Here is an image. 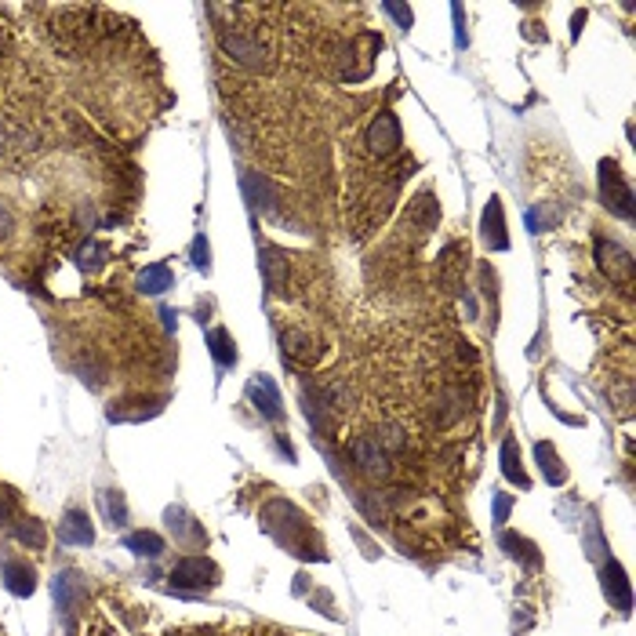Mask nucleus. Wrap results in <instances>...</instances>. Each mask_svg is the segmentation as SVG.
<instances>
[{"label": "nucleus", "mask_w": 636, "mask_h": 636, "mask_svg": "<svg viewBox=\"0 0 636 636\" xmlns=\"http://www.w3.org/2000/svg\"><path fill=\"white\" fill-rule=\"evenodd\" d=\"M244 189H248V196H251V204H255V208H273V186H269L258 171L244 175Z\"/></svg>", "instance_id": "obj_28"}, {"label": "nucleus", "mask_w": 636, "mask_h": 636, "mask_svg": "<svg viewBox=\"0 0 636 636\" xmlns=\"http://www.w3.org/2000/svg\"><path fill=\"white\" fill-rule=\"evenodd\" d=\"M349 455H353V465L361 469L368 481H386V476L393 473V465H389V455L386 451H378L371 441H364V436H356V441L349 444Z\"/></svg>", "instance_id": "obj_9"}, {"label": "nucleus", "mask_w": 636, "mask_h": 636, "mask_svg": "<svg viewBox=\"0 0 636 636\" xmlns=\"http://www.w3.org/2000/svg\"><path fill=\"white\" fill-rule=\"evenodd\" d=\"M284 356L291 364H302V368H316L321 364V356H324V338H316V335H309V331H302V328H295V331H284Z\"/></svg>", "instance_id": "obj_8"}, {"label": "nucleus", "mask_w": 636, "mask_h": 636, "mask_svg": "<svg viewBox=\"0 0 636 636\" xmlns=\"http://www.w3.org/2000/svg\"><path fill=\"white\" fill-rule=\"evenodd\" d=\"M164 516H168V528H171V535H175L179 542H186V545H201V542H208L204 528L196 524L186 509H168Z\"/></svg>", "instance_id": "obj_16"}, {"label": "nucleus", "mask_w": 636, "mask_h": 636, "mask_svg": "<svg viewBox=\"0 0 636 636\" xmlns=\"http://www.w3.org/2000/svg\"><path fill=\"white\" fill-rule=\"evenodd\" d=\"M219 44H222L226 59H233L236 66H244V69H269V62H273L266 41H258L251 29H222Z\"/></svg>", "instance_id": "obj_1"}, {"label": "nucleus", "mask_w": 636, "mask_h": 636, "mask_svg": "<svg viewBox=\"0 0 636 636\" xmlns=\"http://www.w3.org/2000/svg\"><path fill=\"white\" fill-rule=\"evenodd\" d=\"M219 585V568L208 560V556H182V560L171 568V589L182 592H201Z\"/></svg>", "instance_id": "obj_3"}, {"label": "nucleus", "mask_w": 636, "mask_h": 636, "mask_svg": "<svg viewBox=\"0 0 636 636\" xmlns=\"http://www.w3.org/2000/svg\"><path fill=\"white\" fill-rule=\"evenodd\" d=\"M553 222H556L553 204H535V208L528 211V229H531V233H545V229H553Z\"/></svg>", "instance_id": "obj_30"}, {"label": "nucleus", "mask_w": 636, "mask_h": 636, "mask_svg": "<svg viewBox=\"0 0 636 636\" xmlns=\"http://www.w3.org/2000/svg\"><path fill=\"white\" fill-rule=\"evenodd\" d=\"M12 233H15V211L8 201H0V241H8Z\"/></svg>", "instance_id": "obj_31"}, {"label": "nucleus", "mask_w": 636, "mask_h": 636, "mask_svg": "<svg viewBox=\"0 0 636 636\" xmlns=\"http://www.w3.org/2000/svg\"><path fill=\"white\" fill-rule=\"evenodd\" d=\"M378 451H386V455H393V451H404L408 448V433L401 429V425H378L375 429V441H371Z\"/></svg>", "instance_id": "obj_25"}, {"label": "nucleus", "mask_w": 636, "mask_h": 636, "mask_svg": "<svg viewBox=\"0 0 636 636\" xmlns=\"http://www.w3.org/2000/svg\"><path fill=\"white\" fill-rule=\"evenodd\" d=\"M0 48H4V36H0Z\"/></svg>", "instance_id": "obj_36"}, {"label": "nucleus", "mask_w": 636, "mask_h": 636, "mask_svg": "<svg viewBox=\"0 0 636 636\" xmlns=\"http://www.w3.org/2000/svg\"><path fill=\"white\" fill-rule=\"evenodd\" d=\"M604 592L618 611H629V582H625V571L618 568V560L604 564Z\"/></svg>", "instance_id": "obj_18"}, {"label": "nucleus", "mask_w": 636, "mask_h": 636, "mask_svg": "<svg viewBox=\"0 0 636 636\" xmlns=\"http://www.w3.org/2000/svg\"><path fill=\"white\" fill-rule=\"evenodd\" d=\"M15 538L29 549H44V524L36 521V516H22V521H15Z\"/></svg>", "instance_id": "obj_26"}, {"label": "nucleus", "mask_w": 636, "mask_h": 636, "mask_svg": "<svg viewBox=\"0 0 636 636\" xmlns=\"http://www.w3.org/2000/svg\"><path fill=\"white\" fill-rule=\"evenodd\" d=\"M124 549H131L135 556H149V560H153V556H161V553L168 549V542L156 535V531H131V535L124 538Z\"/></svg>", "instance_id": "obj_24"}, {"label": "nucleus", "mask_w": 636, "mask_h": 636, "mask_svg": "<svg viewBox=\"0 0 636 636\" xmlns=\"http://www.w3.org/2000/svg\"><path fill=\"white\" fill-rule=\"evenodd\" d=\"M262 273L273 295H281L288 288V255L281 248H262Z\"/></svg>", "instance_id": "obj_15"}, {"label": "nucleus", "mask_w": 636, "mask_h": 636, "mask_svg": "<svg viewBox=\"0 0 636 636\" xmlns=\"http://www.w3.org/2000/svg\"><path fill=\"white\" fill-rule=\"evenodd\" d=\"M600 193H604V204L618 215V219H632V193L618 171L615 161H604L600 164Z\"/></svg>", "instance_id": "obj_5"}, {"label": "nucleus", "mask_w": 636, "mask_h": 636, "mask_svg": "<svg viewBox=\"0 0 636 636\" xmlns=\"http://www.w3.org/2000/svg\"><path fill=\"white\" fill-rule=\"evenodd\" d=\"M52 592H55V604H59V611L66 615V629L73 632L76 629V615L84 611V604H88V578L81 575V571H73V568H66V571H59L55 578H52Z\"/></svg>", "instance_id": "obj_2"}, {"label": "nucleus", "mask_w": 636, "mask_h": 636, "mask_svg": "<svg viewBox=\"0 0 636 636\" xmlns=\"http://www.w3.org/2000/svg\"><path fill=\"white\" fill-rule=\"evenodd\" d=\"M364 142H368V149L375 156H393L396 149H401V121H396L393 109H378L375 113V121L368 124Z\"/></svg>", "instance_id": "obj_4"}, {"label": "nucleus", "mask_w": 636, "mask_h": 636, "mask_svg": "<svg viewBox=\"0 0 636 636\" xmlns=\"http://www.w3.org/2000/svg\"><path fill=\"white\" fill-rule=\"evenodd\" d=\"M502 476L513 484V488H531V476L524 473V465H521V451H516V441L513 436H505V444H502Z\"/></svg>", "instance_id": "obj_20"}, {"label": "nucleus", "mask_w": 636, "mask_h": 636, "mask_svg": "<svg viewBox=\"0 0 636 636\" xmlns=\"http://www.w3.org/2000/svg\"><path fill=\"white\" fill-rule=\"evenodd\" d=\"M596 266L604 269V276L611 284H629L632 281V255L615 241H596Z\"/></svg>", "instance_id": "obj_7"}, {"label": "nucleus", "mask_w": 636, "mask_h": 636, "mask_svg": "<svg viewBox=\"0 0 636 636\" xmlns=\"http://www.w3.org/2000/svg\"><path fill=\"white\" fill-rule=\"evenodd\" d=\"M382 8H386L396 22H401V29H411V19H415V15H411V8H404V4H382Z\"/></svg>", "instance_id": "obj_34"}, {"label": "nucleus", "mask_w": 636, "mask_h": 636, "mask_svg": "<svg viewBox=\"0 0 636 636\" xmlns=\"http://www.w3.org/2000/svg\"><path fill=\"white\" fill-rule=\"evenodd\" d=\"M465 415V393L462 389H444L441 393V401L433 404V422L436 425H451Z\"/></svg>", "instance_id": "obj_17"}, {"label": "nucleus", "mask_w": 636, "mask_h": 636, "mask_svg": "<svg viewBox=\"0 0 636 636\" xmlns=\"http://www.w3.org/2000/svg\"><path fill=\"white\" fill-rule=\"evenodd\" d=\"M99 509H102L109 528H124L128 524V502H124V495L116 491V488H102L99 491Z\"/></svg>", "instance_id": "obj_21"}, {"label": "nucleus", "mask_w": 636, "mask_h": 636, "mask_svg": "<svg viewBox=\"0 0 636 636\" xmlns=\"http://www.w3.org/2000/svg\"><path fill=\"white\" fill-rule=\"evenodd\" d=\"M248 393H251L255 408L262 411V418H269V422H281V418H284L281 393H276V386H273V378H269V375H258V378H251Z\"/></svg>", "instance_id": "obj_12"}, {"label": "nucleus", "mask_w": 636, "mask_h": 636, "mask_svg": "<svg viewBox=\"0 0 636 636\" xmlns=\"http://www.w3.org/2000/svg\"><path fill=\"white\" fill-rule=\"evenodd\" d=\"M502 549L513 556V560H521V564H528V568H538V564H542V556H538L535 542H531V538H524V535L505 531V535H502Z\"/></svg>", "instance_id": "obj_22"}, {"label": "nucleus", "mask_w": 636, "mask_h": 636, "mask_svg": "<svg viewBox=\"0 0 636 636\" xmlns=\"http://www.w3.org/2000/svg\"><path fill=\"white\" fill-rule=\"evenodd\" d=\"M4 585L12 596H33L36 592V571L29 560H8L4 564Z\"/></svg>", "instance_id": "obj_14"}, {"label": "nucleus", "mask_w": 636, "mask_h": 636, "mask_svg": "<svg viewBox=\"0 0 636 636\" xmlns=\"http://www.w3.org/2000/svg\"><path fill=\"white\" fill-rule=\"evenodd\" d=\"M465 266H469V248L462 241H451L441 258H436V276H441L444 291H462L465 288Z\"/></svg>", "instance_id": "obj_6"}, {"label": "nucleus", "mask_w": 636, "mask_h": 636, "mask_svg": "<svg viewBox=\"0 0 636 636\" xmlns=\"http://www.w3.org/2000/svg\"><path fill=\"white\" fill-rule=\"evenodd\" d=\"M106 258H109V248L99 244V241H88V244H81V251H76V262H81V269H88V273L102 269Z\"/></svg>", "instance_id": "obj_29"}, {"label": "nucleus", "mask_w": 636, "mask_h": 636, "mask_svg": "<svg viewBox=\"0 0 636 636\" xmlns=\"http://www.w3.org/2000/svg\"><path fill=\"white\" fill-rule=\"evenodd\" d=\"M513 513V498L505 491H495V524H505Z\"/></svg>", "instance_id": "obj_33"}, {"label": "nucleus", "mask_w": 636, "mask_h": 636, "mask_svg": "<svg viewBox=\"0 0 636 636\" xmlns=\"http://www.w3.org/2000/svg\"><path fill=\"white\" fill-rule=\"evenodd\" d=\"M481 236L491 251H505L509 248V233H505V208L498 196H491L484 208V222H481Z\"/></svg>", "instance_id": "obj_11"}, {"label": "nucleus", "mask_w": 636, "mask_h": 636, "mask_svg": "<svg viewBox=\"0 0 636 636\" xmlns=\"http://www.w3.org/2000/svg\"><path fill=\"white\" fill-rule=\"evenodd\" d=\"M168 288H175V273L164 262H153L139 273V291L142 295H164Z\"/></svg>", "instance_id": "obj_19"}, {"label": "nucleus", "mask_w": 636, "mask_h": 636, "mask_svg": "<svg viewBox=\"0 0 636 636\" xmlns=\"http://www.w3.org/2000/svg\"><path fill=\"white\" fill-rule=\"evenodd\" d=\"M59 542L62 545H91L95 542V528L88 521V513L81 509H69L62 516V524H59Z\"/></svg>", "instance_id": "obj_13"}, {"label": "nucleus", "mask_w": 636, "mask_h": 636, "mask_svg": "<svg viewBox=\"0 0 636 636\" xmlns=\"http://www.w3.org/2000/svg\"><path fill=\"white\" fill-rule=\"evenodd\" d=\"M208 342H211V356L219 361V368H233L236 364V349H233V338H229L226 328H215L208 335Z\"/></svg>", "instance_id": "obj_27"}, {"label": "nucleus", "mask_w": 636, "mask_h": 636, "mask_svg": "<svg viewBox=\"0 0 636 636\" xmlns=\"http://www.w3.org/2000/svg\"><path fill=\"white\" fill-rule=\"evenodd\" d=\"M535 458H538V465H542V473H545L549 484H564V481H568V469L560 465V455H556L553 444L538 441V444H535Z\"/></svg>", "instance_id": "obj_23"}, {"label": "nucleus", "mask_w": 636, "mask_h": 636, "mask_svg": "<svg viewBox=\"0 0 636 636\" xmlns=\"http://www.w3.org/2000/svg\"><path fill=\"white\" fill-rule=\"evenodd\" d=\"M4 149H8V131L0 128V153H4Z\"/></svg>", "instance_id": "obj_35"}, {"label": "nucleus", "mask_w": 636, "mask_h": 636, "mask_svg": "<svg viewBox=\"0 0 636 636\" xmlns=\"http://www.w3.org/2000/svg\"><path fill=\"white\" fill-rule=\"evenodd\" d=\"M404 222H408L411 229H418V233H433V229H436V222H441V204H436V196H433L429 189L415 193L411 201H408Z\"/></svg>", "instance_id": "obj_10"}, {"label": "nucleus", "mask_w": 636, "mask_h": 636, "mask_svg": "<svg viewBox=\"0 0 636 636\" xmlns=\"http://www.w3.org/2000/svg\"><path fill=\"white\" fill-rule=\"evenodd\" d=\"M193 266H196V269H204V273L211 269V258H208V241H204V236H196V241H193Z\"/></svg>", "instance_id": "obj_32"}]
</instances>
